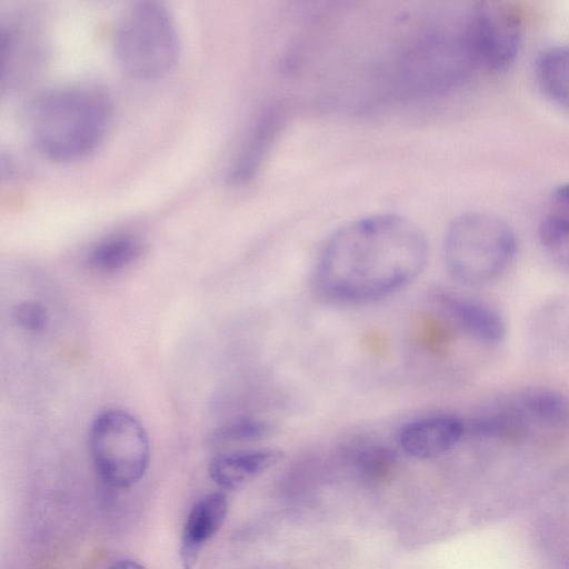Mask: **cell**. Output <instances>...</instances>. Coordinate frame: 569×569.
Returning a JSON list of instances; mask_svg holds the SVG:
<instances>
[{"label":"cell","instance_id":"1","mask_svg":"<svg viewBox=\"0 0 569 569\" xmlns=\"http://www.w3.org/2000/svg\"><path fill=\"white\" fill-rule=\"evenodd\" d=\"M423 232L397 214L365 217L337 230L321 253L317 282L328 298L365 303L406 288L425 270Z\"/></svg>","mask_w":569,"mask_h":569},{"label":"cell","instance_id":"2","mask_svg":"<svg viewBox=\"0 0 569 569\" xmlns=\"http://www.w3.org/2000/svg\"><path fill=\"white\" fill-rule=\"evenodd\" d=\"M111 122L106 94L89 86L60 87L31 103L27 127L37 150L60 162L82 159L103 141Z\"/></svg>","mask_w":569,"mask_h":569},{"label":"cell","instance_id":"3","mask_svg":"<svg viewBox=\"0 0 569 569\" xmlns=\"http://www.w3.org/2000/svg\"><path fill=\"white\" fill-rule=\"evenodd\" d=\"M518 242L511 226L489 212H468L448 227L443 258L457 282L480 287L500 278L511 266Z\"/></svg>","mask_w":569,"mask_h":569},{"label":"cell","instance_id":"4","mask_svg":"<svg viewBox=\"0 0 569 569\" xmlns=\"http://www.w3.org/2000/svg\"><path fill=\"white\" fill-rule=\"evenodd\" d=\"M114 52L122 70L139 80H153L176 64L180 40L170 11L157 1L132 3L114 33Z\"/></svg>","mask_w":569,"mask_h":569},{"label":"cell","instance_id":"5","mask_svg":"<svg viewBox=\"0 0 569 569\" xmlns=\"http://www.w3.org/2000/svg\"><path fill=\"white\" fill-rule=\"evenodd\" d=\"M89 449L99 477L117 489L139 482L150 461L143 425L121 409H109L96 417L89 431Z\"/></svg>","mask_w":569,"mask_h":569},{"label":"cell","instance_id":"6","mask_svg":"<svg viewBox=\"0 0 569 569\" xmlns=\"http://www.w3.org/2000/svg\"><path fill=\"white\" fill-rule=\"evenodd\" d=\"M469 30L479 68L502 71L517 59L521 46V21L508 3H478L469 10Z\"/></svg>","mask_w":569,"mask_h":569},{"label":"cell","instance_id":"7","mask_svg":"<svg viewBox=\"0 0 569 569\" xmlns=\"http://www.w3.org/2000/svg\"><path fill=\"white\" fill-rule=\"evenodd\" d=\"M47 59L42 26L29 12L10 13L0 21V81L2 90L28 84Z\"/></svg>","mask_w":569,"mask_h":569},{"label":"cell","instance_id":"8","mask_svg":"<svg viewBox=\"0 0 569 569\" xmlns=\"http://www.w3.org/2000/svg\"><path fill=\"white\" fill-rule=\"evenodd\" d=\"M438 312L458 331L482 343H498L507 335L505 318L488 305L448 288L431 295Z\"/></svg>","mask_w":569,"mask_h":569},{"label":"cell","instance_id":"9","mask_svg":"<svg viewBox=\"0 0 569 569\" xmlns=\"http://www.w3.org/2000/svg\"><path fill=\"white\" fill-rule=\"evenodd\" d=\"M466 436L465 421L451 415L421 417L403 425L400 448L410 457L430 459L451 450Z\"/></svg>","mask_w":569,"mask_h":569},{"label":"cell","instance_id":"10","mask_svg":"<svg viewBox=\"0 0 569 569\" xmlns=\"http://www.w3.org/2000/svg\"><path fill=\"white\" fill-rule=\"evenodd\" d=\"M229 511V499L221 491L198 500L186 519L179 548L182 569H193L203 547L222 527Z\"/></svg>","mask_w":569,"mask_h":569},{"label":"cell","instance_id":"11","mask_svg":"<svg viewBox=\"0 0 569 569\" xmlns=\"http://www.w3.org/2000/svg\"><path fill=\"white\" fill-rule=\"evenodd\" d=\"M284 459L280 449L264 448L221 453L208 468L210 479L220 488L240 489Z\"/></svg>","mask_w":569,"mask_h":569},{"label":"cell","instance_id":"12","mask_svg":"<svg viewBox=\"0 0 569 569\" xmlns=\"http://www.w3.org/2000/svg\"><path fill=\"white\" fill-rule=\"evenodd\" d=\"M509 402L527 428L559 426L569 416L567 400L560 393L546 388L522 390L509 399Z\"/></svg>","mask_w":569,"mask_h":569},{"label":"cell","instance_id":"13","mask_svg":"<svg viewBox=\"0 0 569 569\" xmlns=\"http://www.w3.org/2000/svg\"><path fill=\"white\" fill-rule=\"evenodd\" d=\"M535 76L545 94L569 109V44L541 52L536 60Z\"/></svg>","mask_w":569,"mask_h":569},{"label":"cell","instance_id":"14","mask_svg":"<svg viewBox=\"0 0 569 569\" xmlns=\"http://www.w3.org/2000/svg\"><path fill=\"white\" fill-rule=\"evenodd\" d=\"M270 116L263 114L252 127L229 169L230 182L243 183L254 174L276 130V118Z\"/></svg>","mask_w":569,"mask_h":569},{"label":"cell","instance_id":"15","mask_svg":"<svg viewBox=\"0 0 569 569\" xmlns=\"http://www.w3.org/2000/svg\"><path fill=\"white\" fill-rule=\"evenodd\" d=\"M142 253L141 241L130 234H118L97 243L88 254V262L103 272L122 270Z\"/></svg>","mask_w":569,"mask_h":569},{"label":"cell","instance_id":"16","mask_svg":"<svg viewBox=\"0 0 569 569\" xmlns=\"http://www.w3.org/2000/svg\"><path fill=\"white\" fill-rule=\"evenodd\" d=\"M538 237L549 258L569 274V214L547 216L539 224Z\"/></svg>","mask_w":569,"mask_h":569},{"label":"cell","instance_id":"17","mask_svg":"<svg viewBox=\"0 0 569 569\" xmlns=\"http://www.w3.org/2000/svg\"><path fill=\"white\" fill-rule=\"evenodd\" d=\"M348 457L363 476L380 478L391 469L395 452L377 442L358 440L347 448Z\"/></svg>","mask_w":569,"mask_h":569},{"label":"cell","instance_id":"18","mask_svg":"<svg viewBox=\"0 0 569 569\" xmlns=\"http://www.w3.org/2000/svg\"><path fill=\"white\" fill-rule=\"evenodd\" d=\"M271 431L272 426L266 420L254 417H240L214 429L209 437V441L214 446L246 443L264 439Z\"/></svg>","mask_w":569,"mask_h":569},{"label":"cell","instance_id":"19","mask_svg":"<svg viewBox=\"0 0 569 569\" xmlns=\"http://www.w3.org/2000/svg\"><path fill=\"white\" fill-rule=\"evenodd\" d=\"M11 319L23 330L40 332L46 329L49 316L47 309L41 303L26 300L12 307Z\"/></svg>","mask_w":569,"mask_h":569},{"label":"cell","instance_id":"20","mask_svg":"<svg viewBox=\"0 0 569 569\" xmlns=\"http://www.w3.org/2000/svg\"><path fill=\"white\" fill-rule=\"evenodd\" d=\"M552 198L559 204L569 208V181L556 186L552 190Z\"/></svg>","mask_w":569,"mask_h":569},{"label":"cell","instance_id":"21","mask_svg":"<svg viewBox=\"0 0 569 569\" xmlns=\"http://www.w3.org/2000/svg\"><path fill=\"white\" fill-rule=\"evenodd\" d=\"M109 569H146L141 563L131 560V559H122L120 561L114 562Z\"/></svg>","mask_w":569,"mask_h":569}]
</instances>
